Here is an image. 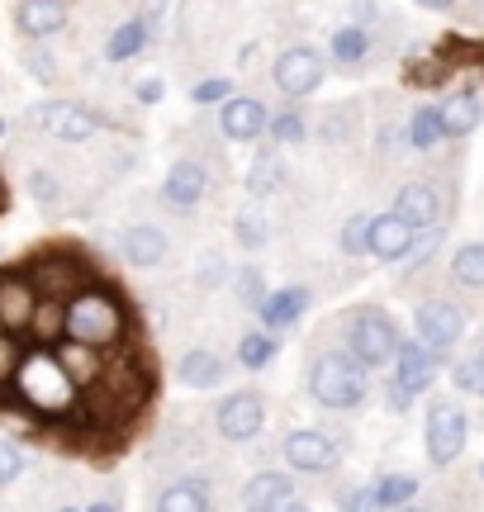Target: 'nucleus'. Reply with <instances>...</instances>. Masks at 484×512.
I'll use <instances>...</instances> for the list:
<instances>
[{"label": "nucleus", "instance_id": "1", "mask_svg": "<svg viewBox=\"0 0 484 512\" xmlns=\"http://www.w3.org/2000/svg\"><path fill=\"white\" fill-rule=\"evenodd\" d=\"M62 337H72L81 347L105 351L124 337V299L110 285H86V290L67 294L62 309Z\"/></svg>", "mask_w": 484, "mask_h": 512}, {"label": "nucleus", "instance_id": "2", "mask_svg": "<svg viewBox=\"0 0 484 512\" xmlns=\"http://www.w3.org/2000/svg\"><path fill=\"white\" fill-rule=\"evenodd\" d=\"M309 394L333 413H352L366 403V366L352 351H323L309 366Z\"/></svg>", "mask_w": 484, "mask_h": 512}, {"label": "nucleus", "instance_id": "3", "mask_svg": "<svg viewBox=\"0 0 484 512\" xmlns=\"http://www.w3.org/2000/svg\"><path fill=\"white\" fill-rule=\"evenodd\" d=\"M15 380H19V389H24V403L38 408V413H57V408L76 394V384H72V375L62 370L57 351L53 356H48V351H38V356H19Z\"/></svg>", "mask_w": 484, "mask_h": 512}, {"label": "nucleus", "instance_id": "4", "mask_svg": "<svg viewBox=\"0 0 484 512\" xmlns=\"http://www.w3.org/2000/svg\"><path fill=\"white\" fill-rule=\"evenodd\" d=\"M347 351H352L366 370H385L394 361V351H399L394 318L380 309H356L352 318H347Z\"/></svg>", "mask_w": 484, "mask_h": 512}, {"label": "nucleus", "instance_id": "5", "mask_svg": "<svg viewBox=\"0 0 484 512\" xmlns=\"http://www.w3.org/2000/svg\"><path fill=\"white\" fill-rule=\"evenodd\" d=\"M29 124H34L38 133L57 138V143H91L95 133L105 128V119H100L95 110H86V105L43 100V105H34V110H29Z\"/></svg>", "mask_w": 484, "mask_h": 512}, {"label": "nucleus", "instance_id": "6", "mask_svg": "<svg viewBox=\"0 0 484 512\" xmlns=\"http://www.w3.org/2000/svg\"><path fill=\"white\" fill-rule=\"evenodd\" d=\"M466 432H470V422H466V408H461V403L437 399L428 408V427H423V437H428V460L437 465V470H447L451 460L466 451Z\"/></svg>", "mask_w": 484, "mask_h": 512}, {"label": "nucleus", "instance_id": "7", "mask_svg": "<svg viewBox=\"0 0 484 512\" xmlns=\"http://www.w3.org/2000/svg\"><path fill=\"white\" fill-rule=\"evenodd\" d=\"M323 76H328V67H323V53L318 48H285V53L276 57V67H271V81H276L280 95H290V100H304V95H314L318 86H323Z\"/></svg>", "mask_w": 484, "mask_h": 512}, {"label": "nucleus", "instance_id": "8", "mask_svg": "<svg viewBox=\"0 0 484 512\" xmlns=\"http://www.w3.org/2000/svg\"><path fill=\"white\" fill-rule=\"evenodd\" d=\"M214 427L224 441H252L266 427V399L257 389H233L219 408H214Z\"/></svg>", "mask_w": 484, "mask_h": 512}, {"label": "nucleus", "instance_id": "9", "mask_svg": "<svg viewBox=\"0 0 484 512\" xmlns=\"http://www.w3.org/2000/svg\"><path fill=\"white\" fill-rule=\"evenodd\" d=\"M280 456H285V465L299 470V475H328L337 460H342V451H337V441L328 437V432H318V427H299V432L285 437Z\"/></svg>", "mask_w": 484, "mask_h": 512}, {"label": "nucleus", "instance_id": "10", "mask_svg": "<svg viewBox=\"0 0 484 512\" xmlns=\"http://www.w3.org/2000/svg\"><path fill=\"white\" fill-rule=\"evenodd\" d=\"M413 328H418V342H428L442 356V351H451L466 337V313L456 309L451 299H428V304H418V313H413Z\"/></svg>", "mask_w": 484, "mask_h": 512}, {"label": "nucleus", "instance_id": "11", "mask_svg": "<svg viewBox=\"0 0 484 512\" xmlns=\"http://www.w3.org/2000/svg\"><path fill=\"white\" fill-rule=\"evenodd\" d=\"M266 119L271 110L261 105L257 95H228L224 105H219V128H224L228 143H252L266 133Z\"/></svg>", "mask_w": 484, "mask_h": 512}, {"label": "nucleus", "instance_id": "12", "mask_svg": "<svg viewBox=\"0 0 484 512\" xmlns=\"http://www.w3.org/2000/svg\"><path fill=\"white\" fill-rule=\"evenodd\" d=\"M390 366H394V380L418 399V394H428L432 380H437V351H432L428 342H418V337H413V342H399V351H394Z\"/></svg>", "mask_w": 484, "mask_h": 512}, {"label": "nucleus", "instance_id": "13", "mask_svg": "<svg viewBox=\"0 0 484 512\" xmlns=\"http://www.w3.org/2000/svg\"><path fill=\"white\" fill-rule=\"evenodd\" d=\"M413 228L409 219H399V214H371V238H366V256H375V261H404L409 256V247H413Z\"/></svg>", "mask_w": 484, "mask_h": 512}, {"label": "nucleus", "instance_id": "14", "mask_svg": "<svg viewBox=\"0 0 484 512\" xmlns=\"http://www.w3.org/2000/svg\"><path fill=\"white\" fill-rule=\"evenodd\" d=\"M209 190V171L205 162H195V157H181V162L167 171V181H162V200L171 209H195V204L205 200Z\"/></svg>", "mask_w": 484, "mask_h": 512}, {"label": "nucleus", "instance_id": "15", "mask_svg": "<svg viewBox=\"0 0 484 512\" xmlns=\"http://www.w3.org/2000/svg\"><path fill=\"white\" fill-rule=\"evenodd\" d=\"M15 29L29 38V43H43V38H53L67 29V5H62V0H19Z\"/></svg>", "mask_w": 484, "mask_h": 512}, {"label": "nucleus", "instance_id": "16", "mask_svg": "<svg viewBox=\"0 0 484 512\" xmlns=\"http://www.w3.org/2000/svg\"><path fill=\"white\" fill-rule=\"evenodd\" d=\"M119 252H124L129 266L152 271V266H162V261H167V233H162L157 223H129V228L119 233Z\"/></svg>", "mask_w": 484, "mask_h": 512}, {"label": "nucleus", "instance_id": "17", "mask_svg": "<svg viewBox=\"0 0 484 512\" xmlns=\"http://www.w3.org/2000/svg\"><path fill=\"white\" fill-rule=\"evenodd\" d=\"M38 304V285L29 275H0V323L10 332H24L34 318Z\"/></svg>", "mask_w": 484, "mask_h": 512}, {"label": "nucleus", "instance_id": "18", "mask_svg": "<svg viewBox=\"0 0 484 512\" xmlns=\"http://www.w3.org/2000/svg\"><path fill=\"white\" fill-rule=\"evenodd\" d=\"M242 503L257 512H276V508H295V479L285 470H261V475L247 479L242 489Z\"/></svg>", "mask_w": 484, "mask_h": 512}, {"label": "nucleus", "instance_id": "19", "mask_svg": "<svg viewBox=\"0 0 484 512\" xmlns=\"http://www.w3.org/2000/svg\"><path fill=\"white\" fill-rule=\"evenodd\" d=\"M304 313H309V290H299V285H285V290L266 294V299L257 304L261 328H271V332L295 328V323L304 318Z\"/></svg>", "mask_w": 484, "mask_h": 512}, {"label": "nucleus", "instance_id": "20", "mask_svg": "<svg viewBox=\"0 0 484 512\" xmlns=\"http://www.w3.org/2000/svg\"><path fill=\"white\" fill-rule=\"evenodd\" d=\"M176 380L190 384V389H219V384L228 380V366H224V356H219V351L195 347V351H186V356H181Z\"/></svg>", "mask_w": 484, "mask_h": 512}, {"label": "nucleus", "instance_id": "21", "mask_svg": "<svg viewBox=\"0 0 484 512\" xmlns=\"http://www.w3.org/2000/svg\"><path fill=\"white\" fill-rule=\"evenodd\" d=\"M394 214H399V219H409L418 233H423V228H432V223L442 219L437 190H432V185H423V181H409L404 190H399V200H394Z\"/></svg>", "mask_w": 484, "mask_h": 512}, {"label": "nucleus", "instance_id": "22", "mask_svg": "<svg viewBox=\"0 0 484 512\" xmlns=\"http://www.w3.org/2000/svg\"><path fill=\"white\" fill-rule=\"evenodd\" d=\"M209 503H214V498H209L205 479H176V484H167L162 494L152 498L157 512H205Z\"/></svg>", "mask_w": 484, "mask_h": 512}, {"label": "nucleus", "instance_id": "23", "mask_svg": "<svg viewBox=\"0 0 484 512\" xmlns=\"http://www.w3.org/2000/svg\"><path fill=\"white\" fill-rule=\"evenodd\" d=\"M437 114H442V133H447V138H466V133L480 128L484 105H480V95L475 91H461V95H451Z\"/></svg>", "mask_w": 484, "mask_h": 512}, {"label": "nucleus", "instance_id": "24", "mask_svg": "<svg viewBox=\"0 0 484 512\" xmlns=\"http://www.w3.org/2000/svg\"><path fill=\"white\" fill-rule=\"evenodd\" d=\"M148 38H152V19L148 15L124 19V24L105 38V57H110V62H129V57H138L143 48H148Z\"/></svg>", "mask_w": 484, "mask_h": 512}, {"label": "nucleus", "instance_id": "25", "mask_svg": "<svg viewBox=\"0 0 484 512\" xmlns=\"http://www.w3.org/2000/svg\"><path fill=\"white\" fill-rule=\"evenodd\" d=\"M328 53H333V62H342V67H361V62L371 57V34H366L361 24H342V29L328 34Z\"/></svg>", "mask_w": 484, "mask_h": 512}, {"label": "nucleus", "instance_id": "26", "mask_svg": "<svg viewBox=\"0 0 484 512\" xmlns=\"http://www.w3.org/2000/svg\"><path fill=\"white\" fill-rule=\"evenodd\" d=\"M280 185H285V162H280L276 143H271V147H261L257 162H252V171H247V190L261 200V195H276Z\"/></svg>", "mask_w": 484, "mask_h": 512}, {"label": "nucleus", "instance_id": "27", "mask_svg": "<svg viewBox=\"0 0 484 512\" xmlns=\"http://www.w3.org/2000/svg\"><path fill=\"white\" fill-rule=\"evenodd\" d=\"M280 356V337L271 328H257V332H242L238 337V366L247 370H266L271 361Z\"/></svg>", "mask_w": 484, "mask_h": 512}, {"label": "nucleus", "instance_id": "28", "mask_svg": "<svg viewBox=\"0 0 484 512\" xmlns=\"http://www.w3.org/2000/svg\"><path fill=\"white\" fill-rule=\"evenodd\" d=\"M62 309H67V299H57V294H38L34 318H29V332H34L38 342H57V337H62Z\"/></svg>", "mask_w": 484, "mask_h": 512}, {"label": "nucleus", "instance_id": "29", "mask_svg": "<svg viewBox=\"0 0 484 512\" xmlns=\"http://www.w3.org/2000/svg\"><path fill=\"white\" fill-rule=\"evenodd\" d=\"M371 498H375V508H404V503L418 498V479L413 475H380L371 484Z\"/></svg>", "mask_w": 484, "mask_h": 512}, {"label": "nucleus", "instance_id": "30", "mask_svg": "<svg viewBox=\"0 0 484 512\" xmlns=\"http://www.w3.org/2000/svg\"><path fill=\"white\" fill-rule=\"evenodd\" d=\"M451 275H456V285H466V290H484V242L456 247V256H451Z\"/></svg>", "mask_w": 484, "mask_h": 512}, {"label": "nucleus", "instance_id": "31", "mask_svg": "<svg viewBox=\"0 0 484 512\" xmlns=\"http://www.w3.org/2000/svg\"><path fill=\"white\" fill-rule=\"evenodd\" d=\"M233 238H238L242 252H261L271 242V228H266V219H261L257 209H242L238 219H233Z\"/></svg>", "mask_w": 484, "mask_h": 512}, {"label": "nucleus", "instance_id": "32", "mask_svg": "<svg viewBox=\"0 0 484 512\" xmlns=\"http://www.w3.org/2000/svg\"><path fill=\"white\" fill-rule=\"evenodd\" d=\"M447 133H442V114L437 110H413L409 119V143L418 147V152H432V147L442 143Z\"/></svg>", "mask_w": 484, "mask_h": 512}, {"label": "nucleus", "instance_id": "33", "mask_svg": "<svg viewBox=\"0 0 484 512\" xmlns=\"http://www.w3.org/2000/svg\"><path fill=\"white\" fill-rule=\"evenodd\" d=\"M266 133H271V143L285 147V143H304V133H309V124H304V114L299 110H280L266 119Z\"/></svg>", "mask_w": 484, "mask_h": 512}, {"label": "nucleus", "instance_id": "34", "mask_svg": "<svg viewBox=\"0 0 484 512\" xmlns=\"http://www.w3.org/2000/svg\"><path fill=\"white\" fill-rule=\"evenodd\" d=\"M228 285H233V294H238L247 309H257L261 299H266V280H261L257 266H238V271L228 275Z\"/></svg>", "mask_w": 484, "mask_h": 512}, {"label": "nucleus", "instance_id": "35", "mask_svg": "<svg viewBox=\"0 0 484 512\" xmlns=\"http://www.w3.org/2000/svg\"><path fill=\"white\" fill-rule=\"evenodd\" d=\"M366 238H371V214H352L337 233V247L347 256H366Z\"/></svg>", "mask_w": 484, "mask_h": 512}, {"label": "nucleus", "instance_id": "36", "mask_svg": "<svg viewBox=\"0 0 484 512\" xmlns=\"http://www.w3.org/2000/svg\"><path fill=\"white\" fill-rule=\"evenodd\" d=\"M451 380H456V389H461V394H480V399H484V356H480V351H475V356H466V361H456Z\"/></svg>", "mask_w": 484, "mask_h": 512}, {"label": "nucleus", "instance_id": "37", "mask_svg": "<svg viewBox=\"0 0 484 512\" xmlns=\"http://www.w3.org/2000/svg\"><path fill=\"white\" fill-rule=\"evenodd\" d=\"M228 95H233V81H228V76H205V81L190 86V100H195V105H224Z\"/></svg>", "mask_w": 484, "mask_h": 512}, {"label": "nucleus", "instance_id": "38", "mask_svg": "<svg viewBox=\"0 0 484 512\" xmlns=\"http://www.w3.org/2000/svg\"><path fill=\"white\" fill-rule=\"evenodd\" d=\"M29 195H34L38 209H57V204H62V185H57L53 171H34V176H29Z\"/></svg>", "mask_w": 484, "mask_h": 512}, {"label": "nucleus", "instance_id": "39", "mask_svg": "<svg viewBox=\"0 0 484 512\" xmlns=\"http://www.w3.org/2000/svg\"><path fill=\"white\" fill-rule=\"evenodd\" d=\"M19 475H24V451H19L15 441H0V489L15 484Z\"/></svg>", "mask_w": 484, "mask_h": 512}, {"label": "nucleus", "instance_id": "40", "mask_svg": "<svg viewBox=\"0 0 484 512\" xmlns=\"http://www.w3.org/2000/svg\"><path fill=\"white\" fill-rule=\"evenodd\" d=\"M24 67H29V76H38V81H53L57 76V62H53V53H43V48H24Z\"/></svg>", "mask_w": 484, "mask_h": 512}, {"label": "nucleus", "instance_id": "41", "mask_svg": "<svg viewBox=\"0 0 484 512\" xmlns=\"http://www.w3.org/2000/svg\"><path fill=\"white\" fill-rule=\"evenodd\" d=\"M162 95H167V81H162V76H143V81L133 86V100H138V105H162Z\"/></svg>", "mask_w": 484, "mask_h": 512}, {"label": "nucleus", "instance_id": "42", "mask_svg": "<svg viewBox=\"0 0 484 512\" xmlns=\"http://www.w3.org/2000/svg\"><path fill=\"white\" fill-rule=\"evenodd\" d=\"M15 366H19V347L10 328H0V380H15Z\"/></svg>", "mask_w": 484, "mask_h": 512}, {"label": "nucleus", "instance_id": "43", "mask_svg": "<svg viewBox=\"0 0 484 512\" xmlns=\"http://www.w3.org/2000/svg\"><path fill=\"white\" fill-rule=\"evenodd\" d=\"M385 403H390L394 413H409L413 394H409V389H404V384H399V380H390V384H385Z\"/></svg>", "mask_w": 484, "mask_h": 512}, {"label": "nucleus", "instance_id": "44", "mask_svg": "<svg viewBox=\"0 0 484 512\" xmlns=\"http://www.w3.org/2000/svg\"><path fill=\"white\" fill-rule=\"evenodd\" d=\"M91 512H119V498H95Z\"/></svg>", "mask_w": 484, "mask_h": 512}, {"label": "nucleus", "instance_id": "45", "mask_svg": "<svg viewBox=\"0 0 484 512\" xmlns=\"http://www.w3.org/2000/svg\"><path fill=\"white\" fill-rule=\"evenodd\" d=\"M418 5H423V10H451L456 0H418Z\"/></svg>", "mask_w": 484, "mask_h": 512}, {"label": "nucleus", "instance_id": "46", "mask_svg": "<svg viewBox=\"0 0 484 512\" xmlns=\"http://www.w3.org/2000/svg\"><path fill=\"white\" fill-rule=\"evenodd\" d=\"M157 10H167V0H148V15H157Z\"/></svg>", "mask_w": 484, "mask_h": 512}, {"label": "nucleus", "instance_id": "47", "mask_svg": "<svg viewBox=\"0 0 484 512\" xmlns=\"http://www.w3.org/2000/svg\"><path fill=\"white\" fill-rule=\"evenodd\" d=\"M475 351H480V356H484V332H480V347H475Z\"/></svg>", "mask_w": 484, "mask_h": 512}, {"label": "nucleus", "instance_id": "48", "mask_svg": "<svg viewBox=\"0 0 484 512\" xmlns=\"http://www.w3.org/2000/svg\"><path fill=\"white\" fill-rule=\"evenodd\" d=\"M480 479H484V465H480Z\"/></svg>", "mask_w": 484, "mask_h": 512}]
</instances>
